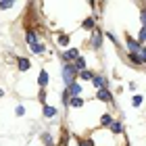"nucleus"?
Listing matches in <instances>:
<instances>
[{
  "instance_id": "4be33fe9",
  "label": "nucleus",
  "mask_w": 146,
  "mask_h": 146,
  "mask_svg": "<svg viewBox=\"0 0 146 146\" xmlns=\"http://www.w3.org/2000/svg\"><path fill=\"white\" fill-rule=\"evenodd\" d=\"M131 104H134V107H140V104H142V96H140V94H136V96H134V100H131Z\"/></svg>"
},
{
  "instance_id": "393cba45",
  "label": "nucleus",
  "mask_w": 146,
  "mask_h": 146,
  "mask_svg": "<svg viewBox=\"0 0 146 146\" xmlns=\"http://www.w3.org/2000/svg\"><path fill=\"white\" fill-rule=\"evenodd\" d=\"M140 21H142V27H146V11H142V15H140Z\"/></svg>"
},
{
  "instance_id": "a878e982",
  "label": "nucleus",
  "mask_w": 146,
  "mask_h": 146,
  "mask_svg": "<svg viewBox=\"0 0 146 146\" xmlns=\"http://www.w3.org/2000/svg\"><path fill=\"white\" fill-rule=\"evenodd\" d=\"M138 56H140L142 63H144V61H146V48H140V54H138Z\"/></svg>"
},
{
  "instance_id": "6e6552de",
  "label": "nucleus",
  "mask_w": 146,
  "mask_h": 146,
  "mask_svg": "<svg viewBox=\"0 0 146 146\" xmlns=\"http://www.w3.org/2000/svg\"><path fill=\"white\" fill-rule=\"evenodd\" d=\"M67 90H69V94H71V96H79V94H82V86L77 84V79H75V82H73V84L69 86Z\"/></svg>"
},
{
  "instance_id": "39448f33",
  "label": "nucleus",
  "mask_w": 146,
  "mask_h": 146,
  "mask_svg": "<svg viewBox=\"0 0 146 146\" xmlns=\"http://www.w3.org/2000/svg\"><path fill=\"white\" fill-rule=\"evenodd\" d=\"M79 56V52H77V48H71V50H65L63 54H61V58L63 61H75V58Z\"/></svg>"
},
{
  "instance_id": "a211bd4d",
  "label": "nucleus",
  "mask_w": 146,
  "mask_h": 146,
  "mask_svg": "<svg viewBox=\"0 0 146 146\" xmlns=\"http://www.w3.org/2000/svg\"><path fill=\"white\" fill-rule=\"evenodd\" d=\"M111 123H113L111 115H109V113H104V115H102V119H100V125H104V127H107V125H111Z\"/></svg>"
},
{
  "instance_id": "dca6fc26",
  "label": "nucleus",
  "mask_w": 146,
  "mask_h": 146,
  "mask_svg": "<svg viewBox=\"0 0 146 146\" xmlns=\"http://www.w3.org/2000/svg\"><path fill=\"white\" fill-rule=\"evenodd\" d=\"M56 115V109L54 107H46L44 104V117H54Z\"/></svg>"
},
{
  "instance_id": "423d86ee",
  "label": "nucleus",
  "mask_w": 146,
  "mask_h": 146,
  "mask_svg": "<svg viewBox=\"0 0 146 146\" xmlns=\"http://www.w3.org/2000/svg\"><path fill=\"white\" fill-rule=\"evenodd\" d=\"M92 44H94V48H96V50L100 48V44H102V31L94 29V34H92Z\"/></svg>"
},
{
  "instance_id": "f8f14e48",
  "label": "nucleus",
  "mask_w": 146,
  "mask_h": 146,
  "mask_svg": "<svg viewBox=\"0 0 146 146\" xmlns=\"http://www.w3.org/2000/svg\"><path fill=\"white\" fill-rule=\"evenodd\" d=\"M84 104V100L79 96H71V100H69V107H75V109H79Z\"/></svg>"
},
{
  "instance_id": "6ab92c4d",
  "label": "nucleus",
  "mask_w": 146,
  "mask_h": 146,
  "mask_svg": "<svg viewBox=\"0 0 146 146\" xmlns=\"http://www.w3.org/2000/svg\"><path fill=\"white\" fill-rule=\"evenodd\" d=\"M142 42H146V27H142L140 34H138V44H142Z\"/></svg>"
},
{
  "instance_id": "c85d7f7f",
  "label": "nucleus",
  "mask_w": 146,
  "mask_h": 146,
  "mask_svg": "<svg viewBox=\"0 0 146 146\" xmlns=\"http://www.w3.org/2000/svg\"><path fill=\"white\" fill-rule=\"evenodd\" d=\"M142 65H146V61H144V63H142Z\"/></svg>"
},
{
  "instance_id": "5701e85b",
  "label": "nucleus",
  "mask_w": 146,
  "mask_h": 146,
  "mask_svg": "<svg viewBox=\"0 0 146 146\" xmlns=\"http://www.w3.org/2000/svg\"><path fill=\"white\" fill-rule=\"evenodd\" d=\"M42 140H44L46 146H52V138H50V134H44V136H42Z\"/></svg>"
},
{
  "instance_id": "9d476101",
  "label": "nucleus",
  "mask_w": 146,
  "mask_h": 146,
  "mask_svg": "<svg viewBox=\"0 0 146 146\" xmlns=\"http://www.w3.org/2000/svg\"><path fill=\"white\" fill-rule=\"evenodd\" d=\"M38 84H40V88H46V84H48V73L44 69L40 71V75H38Z\"/></svg>"
},
{
  "instance_id": "f257e3e1",
  "label": "nucleus",
  "mask_w": 146,
  "mask_h": 146,
  "mask_svg": "<svg viewBox=\"0 0 146 146\" xmlns=\"http://www.w3.org/2000/svg\"><path fill=\"white\" fill-rule=\"evenodd\" d=\"M75 75H77V71L73 69V65H63V82L67 88L75 82Z\"/></svg>"
},
{
  "instance_id": "aec40b11",
  "label": "nucleus",
  "mask_w": 146,
  "mask_h": 146,
  "mask_svg": "<svg viewBox=\"0 0 146 146\" xmlns=\"http://www.w3.org/2000/svg\"><path fill=\"white\" fill-rule=\"evenodd\" d=\"M58 44L67 46V44H69V36H67V34H61V36H58Z\"/></svg>"
},
{
  "instance_id": "cd10ccee",
  "label": "nucleus",
  "mask_w": 146,
  "mask_h": 146,
  "mask_svg": "<svg viewBox=\"0 0 146 146\" xmlns=\"http://www.w3.org/2000/svg\"><path fill=\"white\" fill-rule=\"evenodd\" d=\"M0 96H4V90H0Z\"/></svg>"
},
{
  "instance_id": "412c9836",
  "label": "nucleus",
  "mask_w": 146,
  "mask_h": 146,
  "mask_svg": "<svg viewBox=\"0 0 146 146\" xmlns=\"http://www.w3.org/2000/svg\"><path fill=\"white\" fill-rule=\"evenodd\" d=\"M92 75H94V73H90L88 69H86V71H79V77H82V79H92Z\"/></svg>"
},
{
  "instance_id": "9b49d317",
  "label": "nucleus",
  "mask_w": 146,
  "mask_h": 146,
  "mask_svg": "<svg viewBox=\"0 0 146 146\" xmlns=\"http://www.w3.org/2000/svg\"><path fill=\"white\" fill-rule=\"evenodd\" d=\"M17 65H19V71H27V69L31 67V63L27 61V58H23V56L17 58Z\"/></svg>"
},
{
  "instance_id": "7ed1b4c3",
  "label": "nucleus",
  "mask_w": 146,
  "mask_h": 146,
  "mask_svg": "<svg viewBox=\"0 0 146 146\" xmlns=\"http://www.w3.org/2000/svg\"><path fill=\"white\" fill-rule=\"evenodd\" d=\"M96 98H98V100H102V102H111L113 100V94H111L109 88H102V90L96 92Z\"/></svg>"
},
{
  "instance_id": "b1692460",
  "label": "nucleus",
  "mask_w": 146,
  "mask_h": 146,
  "mask_svg": "<svg viewBox=\"0 0 146 146\" xmlns=\"http://www.w3.org/2000/svg\"><path fill=\"white\" fill-rule=\"evenodd\" d=\"M38 98H40V102H46V90H40Z\"/></svg>"
},
{
  "instance_id": "4468645a",
  "label": "nucleus",
  "mask_w": 146,
  "mask_h": 146,
  "mask_svg": "<svg viewBox=\"0 0 146 146\" xmlns=\"http://www.w3.org/2000/svg\"><path fill=\"white\" fill-rule=\"evenodd\" d=\"M111 131H113V134H121V131H123V125L119 123V121H113V123H111Z\"/></svg>"
},
{
  "instance_id": "2eb2a0df",
  "label": "nucleus",
  "mask_w": 146,
  "mask_h": 146,
  "mask_svg": "<svg viewBox=\"0 0 146 146\" xmlns=\"http://www.w3.org/2000/svg\"><path fill=\"white\" fill-rule=\"evenodd\" d=\"M129 61L134 63V67H140V65H142V58L138 54H134V52H129Z\"/></svg>"
},
{
  "instance_id": "1a4fd4ad",
  "label": "nucleus",
  "mask_w": 146,
  "mask_h": 146,
  "mask_svg": "<svg viewBox=\"0 0 146 146\" xmlns=\"http://www.w3.org/2000/svg\"><path fill=\"white\" fill-rule=\"evenodd\" d=\"M73 69H75V71H86V58L84 56H77L75 63H73Z\"/></svg>"
},
{
  "instance_id": "0eeeda50",
  "label": "nucleus",
  "mask_w": 146,
  "mask_h": 146,
  "mask_svg": "<svg viewBox=\"0 0 146 146\" xmlns=\"http://www.w3.org/2000/svg\"><path fill=\"white\" fill-rule=\"evenodd\" d=\"M25 42H27V44H31V46H34V44H38V34H36L34 29H27V34H25Z\"/></svg>"
},
{
  "instance_id": "ddd939ff",
  "label": "nucleus",
  "mask_w": 146,
  "mask_h": 146,
  "mask_svg": "<svg viewBox=\"0 0 146 146\" xmlns=\"http://www.w3.org/2000/svg\"><path fill=\"white\" fill-rule=\"evenodd\" d=\"M84 27L86 29H96V21H94V17H88L84 21Z\"/></svg>"
},
{
  "instance_id": "bb28decb",
  "label": "nucleus",
  "mask_w": 146,
  "mask_h": 146,
  "mask_svg": "<svg viewBox=\"0 0 146 146\" xmlns=\"http://www.w3.org/2000/svg\"><path fill=\"white\" fill-rule=\"evenodd\" d=\"M11 6H13V2H2V4H0V9H11Z\"/></svg>"
},
{
  "instance_id": "20e7f679",
  "label": "nucleus",
  "mask_w": 146,
  "mask_h": 146,
  "mask_svg": "<svg viewBox=\"0 0 146 146\" xmlns=\"http://www.w3.org/2000/svg\"><path fill=\"white\" fill-rule=\"evenodd\" d=\"M92 84H94L98 90H102V88H107V86H109L107 77H102V75H92Z\"/></svg>"
},
{
  "instance_id": "f03ea898",
  "label": "nucleus",
  "mask_w": 146,
  "mask_h": 146,
  "mask_svg": "<svg viewBox=\"0 0 146 146\" xmlns=\"http://www.w3.org/2000/svg\"><path fill=\"white\" fill-rule=\"evenodd\" d=\"M125 44H127L129 52H134V54H138V52H140V48H142V44H138V40L129 38V36H125Z\"/></svg>"
},
{
  "instance_id": "f3484780",
  "label": "nucleus",
  "mask_w": 146,
  "mask_h": 146,
  "mask_svg": "<svg viewBox=\"0 0 146 146\" xmlns=\"http://www.w3.org/2000/svg\"><path fill=\"white\" fill-rule=\"evenodd\" d=\"M31 50H34V52H36V54H42V52L46 50V46L38 42V44H34V46H31Z\"/></svg>"
}]
</instances>
